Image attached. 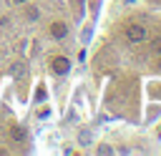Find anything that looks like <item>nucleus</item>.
<instances>
[{
	"label": "nucleus",
	"instance_id": "nucleus-9",
	"mask_svg": "<svg viewBox=\"0 0 161 156\" xmlns=\"http://www.w3.org/2000/svg\"><path fill=\"white\" fill-rule=\"evenodd\" d=\"M96 153H101V156H111V153H113V146H108V143H98V146H96Z\"/></svg>",
	"mask_w": 161,
	"mask_h": 156
},
{
	"label": "nucleus",
	"instance_id": "nucleus-1",
	"mask_svg": "<svg viewBox=\"0 0 161 156\" xmlns=\"http://www.w3.org/2000/svg\"><path fill=\"white\" fill-rule=\"evenodd\" d=\"M123 38H126V43L138 45V43H146V40H148V30H146L143 23H126V28H123Z\"/></svg>",
	"mask_w": 161,
	"mask_h": 156
},
{
	"label": "nucleus",
	"instance_id": "nucleus-7",
	"mask_svg": "<svg viewBox=\"0 0 161 156\" xmlns=\"http://www.w3.org/2000/svg\"><path fill=\"white\" fill-rule=\"evenodd\" d=\"M40 18V10L35 8V5H25V20H30V23H35Z\"/></svg>",
	"mask_w": 161,
	"mask_h": 156
},
{
	"label": "nucleus",
	"instance_id": "nucleus-10",
	"mask_svg": "<svg viewBox=\"0 0 161 156\" xmlns=\"http://www.w3.org/2000/svg\"><path fill=\"white\" fill-rule=\"evenodd\" d=\"M158 113H161V103H158V106H151V108H148V111H146V121H148V123H151V121H153V118H156V116H158Z\"/></svg>",
	"mask_w": 161,
	"mask_h": 156
},
{
	"label": "nucleus",
	"instance_id": "nucleus-5",
	"mask_svg": "<svg viewBox=\"0 0 161 156\" xmlns=\"http://www.w3.org/2000/svg\"><path fill=\"white\" fill-rule=\"evenodd\" d=\"M8 133H10V141H15V143H23L25 141V128H20V126H10Z\"/></svg>",
	"mask_w": 161,
	"mask_h": 156
},
{
	"label": "nucleus",
	"instance_id": "nucleus-2",
	"mask_svg": "<svg viewBox=\"0 0 161 156\" xmlns=\"http://www.w3.org/2000/svg\"><path fill=\"white\" fill-rule=\"evenodd\" d=\"M50 70H53L55 75H68V73H70V58H65V55L50 58Z\"/></svg>",
	"mask_w": 161,
	"mask_h": 156
},
{
	"label": "nucleus",
	"instance_id": "nucleus-4",
	"mask_svg": "<svg viewBox=\"0 0 161 156\" xmlns=\"http://www.w3.org/2000/svg\"><path fill=\"white\" fill-rule=\"evenodd\" d=\"M146 93H148V98L156 103V101H161V81L158 78H151V81H146Z\"/></svg>",
	"mask_w": 161,
	"mask_h": 156
},
{
	"label": "nucleus",
	"instance_id": "nucleus-13",
	"mask_svg": "<svg viewBox=\"0 0 161 156\" xmlns=\"http://www.w3.org/2000/svg\"><path fill=\"white\" fill-rule=\"evenodd\" d=\"M10 3H20V5H23V3H28V0H10Z\"/></svg>",
	"mask_w": 161,
	"mask_h": 156
},
{
	"label": "nucleus",
	"instance_id": "nucleus-8",
	"mask_svg": "<svg viewBox=\"0 0 161 156\" xmlns=\"http://www.w3.org/2000/svg\"><path fill=\"white\" fill-rule=\"evenodd\" d=\"M148 48H151V53H153V55H161V35H156V38H151V43H148Z\"/></svg>",
	"mask_w": 161,
	"mask_h": 156
},
{
	"label": "nucleus",
	"instance_id": "nucleus-11",
	"mask_svg": "<svg viewBox=\"0 0 161 156\" xmlns=\"http://www.w3.org/2000/svg\"><path fill=\"white\" fill-rule=\"evenodd\" d=\"M88 38H91V25L83 30V43H88Z\"/></svg>",
	"mask_w": 161,
	"mask_h": 156
},
{
	"label": "nucleus",
	"instance_id": "nucleus-3",
	"mask_svg": "<svg viewBox=\"0 0 161 156\" xmlns=\"http://www.w3.org/2000/svg\"><path fill=\"white\" fill-rule=\"evenodd\" d=\"M68 23L65 20H53L50 25H48V33H50V38H55V40H63V38H68Z\"/></svg>",
	"mask_w": 161,
	"mask_h": 156
},
{
	"label": "nucleus",
	"instance_id": "nucleus-6",
	"mask_svg": "<svg viewBox=\"0 0 161 156\" xmlns=\"http://www.w3.org/2000/svg\"><path fill=\"white\" fill-rule=\"evenodd\" d=\"M78 143H80V146H91V143H93V133H91L88 128H80V131H78Z\"/></svg>",
	"mask_w": 161,
	"mask_h": 156
},
{
	"label": "nucleus",
	"instance_id": "nucleus-12",
	"mask_svg": "<svg viewBox=\"0 0 161 156\" xmlns=\"http://www.w3.org/2000/svg\"><path fill=\"white\" fill-rule=\"evenodd\" d=\"M153 68H156V73H161V55H156V63H153Z\"/></svg>",
	"mask_w": 161,
	"mask_h": 156
}]
</instances>
